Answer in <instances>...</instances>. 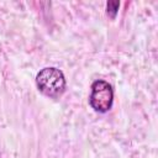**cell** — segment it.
Here are the masks:
<instances>
[{"label":"cell","mask_w":158,"mask_h":158,"mask_svg":"<svg viewBox=\"0 0 158 158\" xmlns=\"http://www.w3.org/2000/svg\"><path fill=\"white\" fill-rule=\"evenodd\" d=\"M36 85L43 95L56 99L64 93L67 83L62 70L54 67H46L37 73Z\"/></svg>","instance_id":"obj_1"},{"label":"cell","mask_w":158,"mask_h":158,"mask_svg":"<svg viewBox=\"0 0 158 158\" xmlns=\"http://www.w3.org/2000/svg\"><path fill=\"white\" fill-rule=\"evenodd\" d=\"M114 90L112 86L105 80H95L91 84V91L89 95V104L96 112H107L112 107Z\"/></svg>","instance_id":"obj_2"},{"label":"cell","mask_w":158,"mask_h":158,"mask_svg":"<svg viewBox=\"0 0 158 158\" xmlns=\"http://www.w3.org/2000/svg\"><path fill=\"white\" fill-rule=\"evenodd\" d=\"M118 6H120L118 1H109V2H106V14L111 19H115V16L117 14V10H118Z\"/></svg>","instance_id":"obj_3"}]
</instances>
